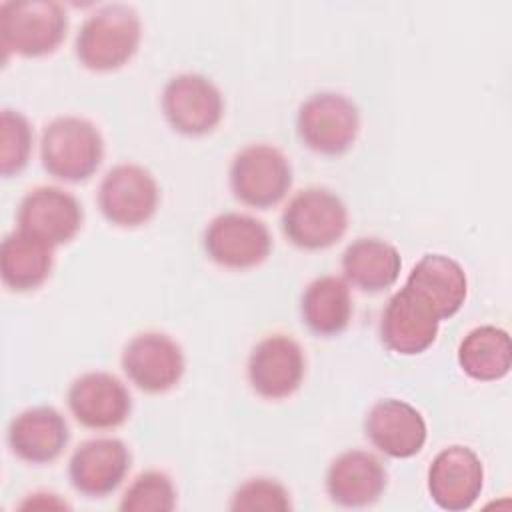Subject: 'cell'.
I'll return each instance as SVG.
<instances>
[{
    "mask_svg": "<svg viewBox=\"0 0 512 512\" xmlns=\"http://www.w3.org/2000/svg\"><path fill=\"white\" fill-rule=\"evenodd\" d=\"M326 494L342 508H366L380 500L388 486V472L368 450H346L326 470Z\"/></svg>",
    "mask_w": 512,
    "mask_h": 512,
    "instance_id": "e0dca14e",
    "label": "cell"
},
{
    "mask_svg": "<svg viewBox=\"0 0 512 512\" xmlns=\"http://www.w3.org/2000/svg\"><path fill=\"white\" fill-rule=\"evenodd\" d=\"M296 134L308 150L340 156L354 146L360 134V110L340 92H316L298 108Z\"/></svg>",
    "mask_w": 512,
    "mask_h": 512,
    "instance_id": "8992f818",
    "label": "cell"
},
{
    "mask_svg": "<svg viewBox=\"0 0 512 512\" xmlns=\"http://www.w3.org/2000/svg\"><path fill=\"white\" fill-rule=\"evenodd\" d=\"M162 114L174 132L190 138L206 136L222 122L224 98L210 78L178 74L162 90Z\"/></svg>",
    "mask_w": 512,
    "mask_h": 512,
    "instance_id": "9c48e42d",
    "label": "cell"
},
{
    "mask_svg": "<svg viewBox=\"0 0 512 512\" xmlns=\"http://www.w3.org/2000/svg\"><path fill=\"white\" fill-rule=\"evenodd\" d=\"M404 288L442 322L460 312L468 296L464 268L446 254H424L410 270Z\"/></svg>",
    "mask_w": 512,
    "mask_h": 512,
    "instance_id": "ac0fdd59",
    "label": "cell"
},
{
    "mask_svg": "<svg viewBox=\"0 0 512 512\" xmlns=\"http://www.w3.org/2000/svg\"><path fill=\"white\" fill-rule=\"evenodd\" d=\"M104 160V138L96 124L80 116H58L40 136L42 168L62 182H84Z\"/></svg>",
    "mask_w": 512,
    "mask_h": 512,
    "instance_id": "7a4b0ae2",
    "label": "cell"
},
{
    "mask_svg": "<svg viewBox=\"0 0 512 512\" xmlns=\"http://www.w3.org/2000/svg\"><path fill=\"white\" fill-rule=\"evenodd\" d=\"M54 248L46 242L16 230L0 246V276L12 292H32L52 274Z\"/></svg>",
    "mask_w": 512,
    "mask_h": 512,
    "instance_id": "603a6c76",
    "label": "cell"
},
{
    "mask_svg": "<svg viewBox=\"0 0 512 512\" xmlns=\"http://www.w3.org/2000/svg\"><path fill=\"white\" fill-rule=\"evenodd\" d=\"M0 130H2V152H0V172L4 178L20 174L32 156L34 130L30 120L12 108L0 112Z\"/></svg>",
    "mask_w": 512,
    "mask_h": 512,
    "instance_id": "484cf974",
    "label": "cell"
},
{
    "mask_svg": "<svg viewBox=\"0 0 512 512\" xmlns=\"http://www.w3.org/2000/svg\"><path fill=\"white\" fill-rule=\"evenodd\" d=\"M16 224L18 230L58 248L72 242L82 230L84 208L80 200L64 188L38 186L22 198Z\"/></svg>",
    "mask_w": 512,
    "mask_h": 512,
    "instance_id": "7c38bea8",
    "label": "cell"
},
{
    "mask_svg": "<svg viewBox=\"0 0 512 512\" xmlns=\"http://www.w3.org/2000/svg\"><path fill=\"white\" fill-rule=\"evenodd\" d=\"M128 380L146 394H164L178 386L186 370L182 346L164 332L146 330L132 336L120 358Z\"/></svg>",
    "mask_w": 512,
    "mask_h": 512,
    "instance_id": "30bf717a",
    "label": "cell"
},
{
    "mask_svg": "<svg viewBox=\"0 0 512 512\" xmlns=\"http://www.w3.org/2000/svg\"><path fill=\"white\" fill-rule=\"evenodd\" d=\"M246 374L260 398L284 400L304 382L306 354L292 336L268 334L250 350Z\"/></svg>",
    "mask_w": 512,
    "mask_h": 512,
    "instance_id": "8fae6325",
    "label": "cell"
},
{
    "mask_svg": "<svg viewBox=\"0 0 512 512\" xmlns=\"http://www.w3.org/2000/svg\"><path fill=\"white\" fill-rule=\"evenodd\" d=\"M458 366L476 382H494L512 368V342L504 328L482 324L472 328L458 344Z\"/></svg>",
    "mask_w": 512,
    "mask_h": 512,
    "instance_id": "cb8c5ba5",
    "label": "cell"
},
{
    "mask_svg": "<svg viewBox=\"0 0 512 512\" xmlns=\"http://www.w3.org/2000/svg\"><path fill=\"white\" fill-rule=\"evenodd\" d=\"M6 440L22 462L52 464L70 442V426L54 406H32L12 418Z\"/></svg>",
    "mask_w": 512,
    "mask_h": 512,
    "instance_id": "d6986e66",
    "label": "cell"
},
{
    "mask_svg": "<svg viewBox=\"0 0 512 512\" xmlns=\"http://www.w3.org/2000/svg\"><path fill=\"white\" fill-rule=\"evenodd\" d=\"M268 226L242 212H224L208 222L202 232V248L208 260L226 270H250L272 252Z\"/></svg>",
    "mask_w": 512,
    "mask_h": 512,
    "instance_id": "ba28073f",
    "label": "cell"
},
{
    "mask_svg": "<svg viewBox=\"0 0 512 512\" xmlns=\"http://www.w3.org/2000/svg\"><path fill=\"white\" fill-rule=\"evenodd\" d=\"M352 312L350 284L340 276H320L300 296L302 324L320 338L340 336L348 328Z\"/></svg>",
    "mask_w": 512,
    "mask_h": 512,
    "instance_id": "7402d4cb",
    "label": "cell"
},
{
    "mask_svg": "<svg viewBox=\"0 0 512 512\" xmlns=\"http://www.w3.org/2000/svg\"><path fill=\"white\" fill-rule=\"evenodd\" d=\"M142 22L138 12L122 2L96 8L82 22L74 52L78 62L92 72H112L126 66L138 52Z\"/></svg>",
    "mask_w": 512,
    "mask_h": 512,
    "instance_id": "6da1fadb",
    "label": "cell"
},
{
    "mask_svg": "<svg viewBox=\"0 0 512 512\" xmlns=\"http://www.w3.org/2000/svg\"><path fill=\"white\" fill-rule=\"evenodd\" d=\"M364 434L384 456L406 460L416 456L428 438L420 410L398 398L378 400L364 418Z\"/></svg>",
    "mask_w": 512,
    "mask_h": 512,
    "instance_id": "2e32d148",
    "label": "cell"
},
{
    "mask_svg": "<svg viewBox=\"0 0 512 512\" xmlns=\"http://www.w3.org/2000/svg\"><path fill=\"white\" fill-rule=\"evenodd\" d=\"M68 32V12L54 0H10L0 6V38L6 58H42L60 48Z\"/></svg>",
    "mask_w": 512,
    "mask_h": 512,
    "instance_id": "3957f363",
    "label": "cell"
},
{
    "mask_svg": "<svg viewBox=\"0 0 512 512\" xmlns=\"http://www.w3.org/2000/svg\"><path fill=\"white\" fill-rule=\"evenodd\" d=\"M160 204V188L150 170L134 162L112 166L98 186V208L118 228L148 224Z\"/></svg>",
    "mask_w": 512,
    "mask_h": 512,
    "instance_id": "52a82bcc",
    "label": "cell"
},
{
    "mask_svg": "<svg viewBox=\"0 0 512 512\" xmlns=\"http://www.w3.org/2000/svg\"><path fill=\"white\" fill-rule=\"evenodd\" d=\"M130 466V448L120 438H90L72 452L68 478L78 494L86 498H106L120 488Z\"/></svg>",
    "mask_w": 512,
    "mask_h": 512,
    "instance_id": "5bb4252c",
    "label": "cell"
},
{
    "mask_svg": "<svg viewBox=\"0 0 512 512\" xmlns=\"http://www.w3.org/2000/svg\"><path fill=\"white\" fill-rule=\"evenodd\" d=\"M400 270V252L382 238H356L342 254L344 280L366 294H380L392 288L398 282Z\"/></svg>",
    "mask_w": 512,
    "mask_h": 512,
    "instance_id": "44dd1931",
    "label": "cell"
},
{
    "mask_svg": "<svg viewBox=\"0 0 512 512\" xmlns=\"http://www.w3.org/2000/svg\"><path fill=\"white\" fill-rule=\"evenodd\" d=\"M428 494L448 512L474 506L484 486V466L478 454L462 444L442 448L428 468Z\"/></svg>",
    "mask_w": 512,
    "mask_h": 512,
    "instance_id": "9a60e30c",
    "label": "cell"
},
{
    "mask_svg": "<svg viewBox=\"0 0 512 512\" xmlns=\"http://www.w3.org/2000/svg\"><path fill=\"white\" fill-rule=\"evenodd\" d=\"M440 320L404 286L390 296L380 318L382 344L400 356H416L428 350L438 336Z\"/></svg>",
    "mask_w": 512,
    "mask_h": 512,
    "instance_id": "ffe728a7",
    "label": "cell"
},
{
    "mask_svg": "<svg viewBox=\"0 0 512 512\" xmlns=\"http://www.w3.org/2000/svg\"><path fill=\"white\" fill-rule=\"evenodd\" d=\"M280 226L292 246L306 252L326 250L346 234L348 208L336 192L310 186L288 200L280 216Z\"/></svg>",
    "mask_w": 512,
    "mask_h": 512,
    "instance_id": "277c9868",
    "label": "cell"
},
{
    "mask_svg": "<svg viewBox=\"0 0 512 512\" xmlns=\"http://www.w3.org/2000/svg\"><path fill=\"white\" fill-rule=\"evenodd\" d=\"M176 486L162 470L140 472L124 490L118 508L122 512H170L176 508Z\"/></svg>",
    "mask_w": 512,
    "mask_h": 512,
    "instance_id": "d4e9b609",
    "label": "cell"
},
{
    "mask_svg": "<svg viewBox=\"0 0 512 512\" xmlns=\"http://www.w3.org/2000/svg\"><path fill=\"white\" fill-rule=\"evenodd\" d=\"M230 510H266V512H286L292 510L290 492L284 484L274 478H250L240 484L232 498Z\"/></svg>",
    "mask_w": 512,
    "mask_h": 512,
    "instance_id": "4316f807",
    "label": "cell"
},
{
    "mask_svg": "<svg viewBox=\"0 0 512 512\" xmlns=\"http://www.w3.org/2000/svg\"><path fill=\"white\" fill-rule=\"evenodd\" d=\"M290 160L272 144H250L230 162L228 182L234 198L244 206L268 210L280 204L292 188Z\"/></svg>",
    "mask_w": 512,
    "mask_h": 512,
    "instance_id": "5b68a950",
    "label": "cell"
},
{
    "mask_svg": "<svg viewBox=\"0 0 512 512\" xmlns=\"http://www.w3.org/2000/svg\"><path fill=\"white\" fill-rule=\"evenodd\" d=\"M66 404L74 420L88 430H114L132 414V396L112 372L92 370L72 380Z\"/></svg>",
    "mask_w": 512,
    "mask_h": 512,
    "instance_id": "4fadbf2b",
    "label": "cell"
}]
</instances>
